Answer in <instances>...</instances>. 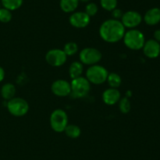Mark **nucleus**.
Returning a JSON list of instances; mask_svg holds the SVG:
<instances>
[{"instance_id": "1", "label": "nucleus", "mask_w": 160, "mask_h": 160, "mask_svg": "<svg viewBox=\"0 0 160 160\" xmlns=\"http://www.w3.org/2000/svg\"><path fill=\"white\" fill-rule=\"evenodd\" d=\"M125 28L121 21L116 19H109L101 24L99 35L106 42L115 43L123 39L125 34Z\"/></svg>"}, {"instance_id": "2", "label": "nucleus", "mask_w": 160, "mask_h": 160, "mask_svg": "<svg viewBox=\"0 0 160 160\" xmlns=\"http://www.w3.org/2000/svg\"><path fill=\"white\" fill-rule=\"evenodd\" d=\"M123 39L125 45L132 50H141L143 48L145 42L143 33L136 29H131L126 31Z\"/></svg>"}, {"instance_id": "3", "label": "nucleus", "mask_w": 160, "mask_h": 160, "mask_svg": "<svg viewBox=\"0 0 160 160\" xmlns=\"http://www.w3.org/2000/svg\"><path fill=\"white\" fill-rule=\"evenodd\" d=\"M109 72L106 67L98 64H94L88 68L86 72V78L90 83L100 85L106 81Z\"/></svg>"}, {"instance_id": "4", "label": "nucleus", "mask_w": 160, "mask_h": 160, "mask_svg": "<svg viewBox=\"0 0 160 160\" xmlns=\"http://www.w3.org/2000/svg\"><path fill=\"white\" fill-rule=\"evenodd\" d=\"M71 95L74 98H81L88 94L91 89V83L86 78L80 76L72 79L70 83Z\"/></svg>"}, {"instance_id": "5", "label": "nucleus", "mask_w": 160, "mask_h": 160, "mask_svg": "<svg viewBox=\"0 0 160 160\" xmlns=\"http://www.w3.org/2000/svg\"><path fill=\"white\" fill-rule=\"evenodd\" d=\"M50 125L55 132H64L68 125V116L62 109H56L50 115Z\"/></svg>"}, {"instance_id": "6", "label": "nucleus", "mask_w": 160, "mask_h": 160, "mask_svg": "<svg viewBox=\"0 0 160 160\" xmlns=\"http://www.w3.org/2000/svg\"><path fill=\"white\" fill-rule=\"evenodd\" d=\"M7 109L13 116L21 117L25 115L29 110V105L27 100L21 97H13L8 100Z\"/></svg>"}, {"instance_id": "7", "label": "nucleus", "mask_w": 160, "mask_h": 160, "mask_svg": "<svg viewBox=\"0 0 160 160\" xmlns=\"http://www.w3.org/2000/svg\"><path fill=\"white\" fill-rule=\"evenodd\" d=\"M102 53L98 50L92 47L84 48L80 52V61L82 64L86 65L97 64L102 59Z\"/></svg>"}, {"instance_id": "8", "label": "nucleus", "mask_w": 160, "mask_h": 160, "mask_svg": "<svg viewBox=\"0 0 160 160\" xmlns=\"http://www.w3.org/2000/svg\"><path fill=\"white\" fill-rule=\"evenodd\" d=\"M67 59V56L63 50L60 49H52L47 52L45 61L52 67H60L63 65Z\"/></svg>"}, {"instance_id": "9", "label": "nucleus", "mask_w": 160, "mask_h": 160, "mask_svg": "<svg viewBox=\"0 0 160 160\" xmlns=\"http://www.w3.org/2000/svg\"><path fill=\"white\" fill-rule=\"evenodd\" d=\"M142 17L139 13L136 11L131 10L125 12L121 17V23L124 26V28L134 29L137 26H138L142 23Z\"/></svg>"}, {"instance_id": "10", "label": "nucleus", "mask_w": 160, "mask_h": 160, "mask_svg": "<svg viewBox=\"0 0 160 160\" xmlns=\"http://www.w3.org/2000/svg\"><path fill=\"white\" fill-rule=\"evenodd\" d=\"M52 92L58 97H67L71 93L70 83L64 79H58L52 84Z\"/></svg>"}, {"instance_id": "11", "label": "nucleus", "mask_w": 160, "mask_h": 160, "mask_svg": "<svg viewBox=\"0 0 160 160\" xmlns=\"http://www.w3.org/2000/svg\"><path fill=\"white\" fill-rule=\"evenodd\" d=\"M91 17L85 12H75L70 15L69 21L73 27L84 28L89 24Z\"/></svg>"}, {"instance_id": "12", "label": "nucleus", "mask_w": 160, "mask_h": 160, "mask_svg": "<svg viewBox=\"0 0 160 160\" xmlns=\"http://www.w3.org/2000/svg\"><path fill=\"white\" fill-rule=\"evenodd\" d=\"M143 52L148 58H156L160 53V44L155 39H149L143 45Z\"/></svg>"}, {"instance_id": "13", "label": "nucleus", "mask_w": 160, "mask_h": 160, "mask_svg": "<svg viewBox=\"0 0 160 160\" xmlns=\"http://www.w3.org/2000/svg\"><path fill=\"white\" fill-rule=\"evenodd\" d=\"M102 100L108 105H113L120 100V93L116 88H109L102 93Z\"/></svg>"}, {"instance_id": "14", "label": "nucleus", "mask_w": 160, "mask_h": 160, "mask_svg": "<svg viewBox=\"0 0 160 160\" xmlns=\"http://www.w3.org/2000/svg\"><path fill=\"white\" fill-rule=\"evenodd\" d=\"M144 20L148 25H156L160 21V9L152 8L145 13Z\"/></svg>"}, {"instance_id": "15", "label": "nucleus", "mask_w": 160, "mask_h": 160, "mask_svg": "<svg viewBox=\"0 0 160 160\" xmlns=\"http://www.w3.org/2000/svg\"><path fill=\"white\" fill-rule=\"evenodd\" d=\"M84 71V67H83V64L81 61H74L72 63L69 67V74L72 79L73 78H78V77L81 76Z\"/></svg>"}, {"instance_id": "16", "label": "nucleus", "mask_w": 160, "mask_h": 160, "mask_svg": "<svg viewBox=\"0 0 160 160\" xmlns=\"http://www.w3.org/2000/svg\"><path fill=\"white\" fill-rule=\"evenodd\" d=\"M16 94V87L12 83H6L1 89V95L3 99L9 100L13 98Z\"/></svg>"}, {"instance_id": "17", "label": "nucleus", "mask_w": 160, "mask_h": 160, "mask_svg": "<svg viewBox=\"0 0 160 160\" xmlns=\"http://www.w3.org/2000/svg\"><path fill=\"white\" fill-rule=\"evenodd\" d=\"M79 4V0H60V8L64 13H73Z\"/></svg>"}, {"instance_id": "18", "label": "nucleus", "mask_w": 160, "mask_h": 160, "mask_svg": "<svg viewBox=\"0 0 160 160\" xmlns=\"http://www.w3.org/2000/svg\"><path fill=\"white\" fill-rule=\"evenodd\" d=\"M106 81L108 82V84L110 86V88H116V89H117L122 83L121 77L115 72L109 73Z\"/></svg>"}, {"instance_id": "19", "label": "nucleus", "mask_w": 160, "mask_h": 160, "mask_svg": "<svg viewBox=\"0 0 160 160\" xmlns=\"http://www.w3.org/2000/svg\"><path fill=\"white\" fill-rule=\"evenodd\" d=\"M66 134L70 138H78L79 137L81 133V130L79 126L77 125H73V124H70V125H67L66 127L65 130H64Z\"/></svg>"}, {"instance_id": "20", "label": "nucleus", "mask_w": 160, "mask_h": 160, "mask_svg": "<svg viewBox=\"0 0 160 160\" xmlns=\"http://www.w3.org/2000/svg\"><path fill=\"white\" fill-rule=\"evenodd\" d=\"M3 7L9 10H16L23 4V0H2Z\"/></svg>"}, {"instance_id": "21", "label": "nucleus", "mask_w": 160, "mask_h": 160, "mask_svg": "<svg viewBox=\"0 0 160 160\" xmlns=\"http://www.w3.org/2000/svg\"><path fill=\"white\" fill-rule=\"evenodd\" d=\"M64 53L67 56H73L78 51V45L76 42H70L65 44L63 48Z\"/></svg>"}, {"instance_id": "22", "label": "nucleus", "mask_w": 160, "mask_h": 160, "mask_svg": "<svg viewBox=\"0 0 160 160\" xmlns=\"http://www.w3.org/2000/svg\"><path fill=\"white\" fill-rule=\"evenodd\" d=\"M101 6L107 11H112L117 6V0H100Z\"/></svg>"}, {"instance_id": "23", "label": "nucleus", "mask_w": 160, "mask_h": 160, "mask_svg": "<svg viewBox=\"0 0 160 160\" xmlns=\"http://www.w3.org/2000/svg\"><path fill=\"white\" fill-rule=\"evenodd\" d=\"M119 108H120V111L122 113L127 114L131 110V102L127 97L120 99V103H119Z\"/></svg>"}, {"instance_id": "24", "label": "nucleus", "mask_w": 160, "mask_h": 160, "mask_svg": "<svg viewBox=\"0 0 160 160\" xmlns=\"http://www.w3.org/2000/svg\"><path fill=\"white\" fill-rule=\"evenodd\" d=\"M12 19V13L6 8H0V21L8 23Z\"/></svg>"}, {"instance_id": "25", "label": "nucleus", "mask_w": 160, "mask_h": 160, "mask_svg": "<svg viewBox=\"0 0 160 160\" xmlns=\"http://www.w3.org/2000/svg\"><path fill=\"white\" fill-rule=\"evenodd\" d=\"M98 8L95 3H90L86 6L85 7V13L89 16V17H93L98 13Z\"/></svg>"}, {"instance_id": "26", "label": "nucleus", "mask_w": 160, "mask_h": 160, "mask_svg": "<svg viewBox=\"0 0 160 160\" xmlns=\"http://www.w3.org/2000/svg\"><path fill=\"white\" fill-rule=\"evenodd\" d=\"M123 12L120 9H118V8H116L113 10L112 11V15L113 17L112 19H116V20H119V19H121L122 16H123Z\"/></svg>"}, {"instance_id": "27", "label": "nucleus", "mask_w": 160, "mask_h": 160, "mask_svg": "<svg viewBox=\"0 0 160 160\" xmlns=\"http://www.w3.org/2000/svg\"><path fill=\"white\" fill-rule=\"evenodd\" d=\"M154 37H155V40L157 41L158 42H160V29L155 31Z\"/></svg>"}, {"instance_id": "28", "label": "nucleus", "mask_w": 160, "mask_h": 160, "mask_svg": "<svg viewBox=\"0 0 160 160\" xmlns=\"http://www.w3.org/2000/svg\"><path fill=\"white\" fill-rule=\"evenodd\" d=\"M5 78V71L2 67H0V83Z\"/></svg>"}, {"instance_id": "29", "label": "nucleus", "mask_w": 160, "mask_h": 160, "mask_svg": "<svg viewBox=\"0 0 160 160\" xmlns=\"http://www.w3.org/2000/svg\"><path fill=\"white\" fill-rule=\"evenodd\" d=\"M82 2V3H88V2H89L90 0H79V2Z\"/></svg>"}, {"instance_id": "30", "label": "nucleus", "mask_w": 160, "mask_h": 160, "mask_svg": "<svg viewBox=\"0 0 160 160\" xmlns=\"http://www.w3.org/2000/svg\"><path fill=\"white\" fill-rule=\"evenodd\" d=\"M0 8H1V7H0Z\"/></svg>"}]
</instances>
